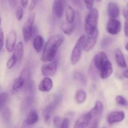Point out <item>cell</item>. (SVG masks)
<instances>
[{
	"instance_id": "cell-1",
	"label": "cell",
	"mask_w": 128,
	"mask_h": 128,
	"mask_svg": "<svg viewBox=\"0 0 128 128\" xmlns=\"http://www.w3.org/2000/svg\"><path fill=\"white\" fill-rule=\"evenodd\" d=\"M64 40L62 35L57 34L51 36L44 46L41 60L43 62H50L55 58L59 48Z\"/></svg>"
},
{
	"instance_id": "cell-2",
	"label": "cell",
	"mask_w": 128,
	"mask_h": 128,
	"mask_svg": "<svg viewBox=\"0 0 128 128\" xmlns=\"http://www.w3.org/2000/svg\"><path fill=\"white\" fill-rule=\"evenodd\" d=\"M99 20V12L96 8H92L90 10L85 20L84 29L87 35L92 34L98 30Z\"/></svg>"
},
{
	"instance_id": "cell-3",
	"label": "cell",
	"mask_w": 128,
	"mask_h": 128,
	"mask_svg": "<svg viewBox=\"0 0 128 128\" xmlns=\"http://www.w3.org/2000/svg\"><path fill=\"white\" fill-rule=\"evenodd\" d=\"M86 35H82L78 38L71 54V62L73 65H76L80 61L82 55V51L84 50Z\"/></svg>"
},
{
	"instance_id": "cell-4",
	"label": "cell",
	"mask_w": 128,
	"mask_h": 128,
	"mask_svg": "<svg viewBox=\"0 0 128 128\" xmlns=\"http://www.w3.org/2000/svg\"><path fill=\"white\" fill-rule=\"evenodd\" d=\"M62 95H60V94L56 95L54 98L53 100L49 103L47 106L44 109L43 111H42V115H43V117L45 122H48L50 121L51 115H52L56 108L60 105V104L62 102Z\"/></svg>"
},
{
	"instance_id": "cell-5",
	"label": "cell",
	"mask_w": 128,
	"mask_h": 128,
	"mask_svg": "<svg viewBox=\"0 0 128 128\" xmlns=\"http://www.w3.org/2000/svg\"><path fill=\"white\" fill-rule=\"evenodd\" d=\"M34 19V13H31L22 26V36H23L24 41L25 43L28 42L31 38L32 37V33H33Z\"/></svg>"
},
{
	"instance_id": "cell-6",
	"label": "cell",
	"mask_w": 128,
	"mask_h": 128,
	"mask_svg": "<svg viewBox=\"0 0 128 128\" xmlns=\"http://www.w3.org/2000/svg\"><path fill=\"white\" fill-rule=\"evenodd\" d=\"M58 70V61L57 60L54 59L49 63L44 64L41 67V72L45 77H50L54 76L56 74Z\"/></svg>"
},
{
	"instance_id": "cell-7",
	"label": "cell",
	"mask_w": 128,
	"mask_h": 128,
	"mask_svg": "<svg viewBox=\"0 0 128 128\" xmlns=\"http://www.w3.org/2000/svg\"><path fill=\"white\" fill-rule=\"evenodd\" d=\"M106 30L110 35H118L121 30V22L117 19L111 18L107 23Z\"/></svg>"
},
{
	"instance_id": "cell-8",
	"label": "cell",
	"mask_w": 128,
	"mask_h": 128,
	"mask_svg": "<svg viewBox=\"0 0 128 128\" xmlns=\"http://www.w3.org/2000/svg\"><path fill=\"white\" fill-rule=\"evenodd\" d=\"M66 0H54L52 5V15L58 18H61L64 11Z\"/></svg>"
},
{
	"instance_id": "cell-9",
	"label": "cell",
	"mask_w": 128,
	"mask_h": 128,
	"mask_svg": "<svg viewBox=\"0 0 128 128\" xmlns=\"http://www.w3.org/2000/svg\"><path fill=\"white\" fill-rule=\"evenodd\" d=\"M98 30H96L91 35H86L84 45V50L86 51H89L92 50L96 45L97 41L98 36Z\"/></svg>"
},
{
	"instance_id": "cell-10",
	"label": "cell",
	"mask_w": 128,
	"mask_h": 128,
	"mask_svg": "<svg viewBox=\"0 0 128 128\" xmlns=\"http://www.w3.org/2000/svg\"><path fill=\"white\" fill-rule=\"evenodd\" d=\"M92 119V115L90 112L83 114L76 120L74 128H88Z\"/></svg>"
},
{
	"instance_id": "cell-11",
	"label": "cell",
	"mask_w": 128,
	"mask_h": 128,
	"mask_svg": "<svg viewBox=\"0 0 128 128\" xmlns=\"http://www.w3.org/2000/svg\"><path fill=\"white\" fill-rule=\"evenodd\" d=\"M124 117L125 114L123 111L117 110L109 113L106 116V120L110 124H114L122 122L124 119Z\"/></svg>"
},
{
	"instance_id": "cell-12",
	"label": "cell",
	"mask_w": 128,
	"mask_h": 128,
	"mask_svg": "<svg viewBox=\"0 0 128 128\" xmlns=\"http://www.w3.org/2000/svg\"><path fill=\"white\" fill-rule=\"evenodd\" d=\"M16 40H17V34L15 30H12L10 31L7 35L6 39V49L8 52L11 53L13 51L15 46H16Z\"/></svg>"
},
{
	"instance_id": "cell-13",
	"label": "cell",
	"mask_w": 128,
	"mask_h": 128,
	"mask_svg": "<svg viewBox=\"0 0 128 128\" xmlns=\"http://www.w3.org/2000/svg\"><path fill=\"white\" fill-rule=\"evenodd\" d=\"M99 72L100 77L102 79H106L110 77L113 72V68L111 61L109 60H106Z\"/></svg>"
},
{
	"instance_id": "cell-14",
	"label": "cell",
	"mask_w": 128,
	"mask_h": 128,
	"mask_svg": "<svg viewBox=\"0 0 128 128\" xmlns=\"http://www.w3.org/2000/svg\"><path fill=\"white\" fill-rule=\"evenodd\" d=\"M108 59L107 55L104 51H100L96 54L93 58V65L97 70H100L105 61Z\"/></svg>"
},
{
	"instance_id": "cell-15",
	"label": "cell",
	"mask_w": 128,
	"mask_h": 128,
	"mask_svg": "<svg viewBox=\"0 0 128 128\" xmlns=\"http://www.w3.org/2000/svg\"><path fill=\"white\" fill-rule=\"evenodd\" d=\"M53 87V83L52 80L50 77H45L41 82L38 85L39 90L43 92H50Z\"/></svg>"
},
{
	"instance_id": "cell-16",
	"label": "cell",
	"mask_w": 128,
	"mask_h": 128,
	"mask_svg": "<svg viewBox=\"0 0 128 128\" xmlns=\"http://www.w3.org/2000/svg\"><path fill=\"white\" fill-rule=\"evenodd\" d=\"M108 13L111 18L116 19L120 14V7L114 2H110L108 5Z\"/></svg>"
},
{
	"instance_id": "cell-17",
	"label": "cell",
	"mask_w": 128,
	"mask_h": 128,
	"mask_svg": "<svg viewBox=\"0 0 128 128\" xmlns=\"http://www.w3.org/2000/svg\"><path fill=\"white\" fill-rule=\"evenodd\" d=\"M103 104L100 100H98L95 103V105L92 109L90 110L89 112L92 115V119L95 118H98L100 115L102 114V111H103Z\"/></svg>"
},
{
	"instance_id": "cell-18",
	"label": "cell",
	"mask_w": 128,
	"mask_h": 128,
	"mask_svg": "<svg viewBox=\"0 0 128 128\" xmlns=\"http://www.w3.org/2000/svg\"><path fill=\"white\" fill-rule=\"evenodd\" d=\"M39 120V115L36 110L34 109L30 110L27 114L26 119L25 122L26 124L28 125H32L33 124H36Z\"/></svg>"
},
{
	"instance_id": "cell-19",
	"label": "cell",
	"mask_w": 128,
	"mask_h": 128,
	"mask_svg": "<svg viewBox=\"0 0 128 128\" xmlns=\"http://www.w3.org/2000/svg\"><path fill=\"white\" fill-rule=\"evenodd\" d=\"M34 98L32 95H28L27 97H26L24 99L23 101L21 104V110L25 112L30 110L31 107L34 104Z\"/></svg>"
},
{
	"instance_id": "cell-20",
	"label": "cell",
	"mask_w": 128,
	"mask_h": 128,
	"mask_svg": "<svg viewBox=\"0 0 128 128\" xmlns=\"http://www.w3.org/2000/svg\"><path fill=\"white\" fill-rule=\"evenodd\" d=\"M44 45V40L41 35H37L34 37L32 43L34 49L37 53H40L43 49Z\"/></svg>"
},
{
	"instance_id": "cell-21",
	"label": "cell",
	"mask_w": 128,
	"mask_h": 128,
	"mask_svg": "<svg viewBox=\"0 0 128 128\" xmlns=\"http://www.w3.org/2000/svg\"><path fill=\"white\" fill-rule=\"evenodd\" d=\"M115 59L118 65L121 68H126L127 67L124 55L120 49H117L115 51Z\"/></svg>"
},
{
	"instance_id": "cell-22",
	"label": "cell",
	"mask_w": 128,
	"mask_h": 128,
	"mask_svg": "<svg viewBox=\"0 0 128 128\" xmlns=\"http://www.w3.org/2000/svg\"><path fill=\"white\" fill-rule=\"evenodd\" d=\"M12 54L16 57L18 62H20L22 60L24 56V45L22 42L20 41L16 45Z\"/></svg>"
},
{
	"instance_id": "cell-23",
	"label": "cell",
	"mask_w": 128,
	"mask_h": 128,
	"mask_svg": "<svg viewBox=\"0 0 128 128\" xmlns=\"http://www.w3.org/2000/svg\"><path fill=\"white\" fill-rule=\"evenodd\" d=\"M66 23L72 24L75 22L76 20V11H74L72 6H67L66 9Z\"/></svg>"
},
{
	"instance_id": "cell-24",
	"label": "cell",
	"mask_w": 128,
	"mask_h": 128,
	"mask_svg": "<svg viewBox=\"0 0 128 128\" xmlns=\"http://www.w3.org/2000/svg\"><path fill=\"white\" fill-rule=\"evenodd\" d=\"M76 23H74L72 24H69L68 23H63L61 25V29L62 31L65 35H71L76 29Z\"/></svg>"
},
{
	"instance_id": "cell-25",
	"label": "cell",
	"mask_w": 128,
	"mask_h": 128,
	"mask_svg": "<svg viewBox=\"0 0 128 128\" xmlns=\"http://www.w3.org/2000/svg\"><path fill=\"white\" fill-rule=\"evenodd\" d=\"M24 85V80H23L22 78H21V77L19 76L18 77L16 78L14 80V81L13 85H12V92H17L19 91L20 89H22V88H23Z\"/></svg>"
},
{
	"instance_id": "cell-26",
	"label": "cell",
	"mask_w": 128,
	"mask_h": 128,
	"mask_svg": "<svg viewBox=\"0 0 128 128\" xmlns=\"http://www.w3.org/2000/svg\"><path fill=\"white\" fill-rule=\"evenodd\" d=\"M74 78L76 80H77L79 83L83 85H86L88 82V79L86 75L82 72L79 71H76L74 73Z\"/></svg>"
},
{
	"instance_id": "cell-27",
	"label": "cell",
	"mask_w": 128,
	"mask_h": 128,
	"mask_svg": "<svg viewBox=\"0 0 128 128\" xmlns=\"http://www.w3.org/2000/svg\"><path fill=\"white\" fill-rule=\"evenodd\" d=\"M86 97H87L86 92L84 90L80 89L76 92L75 99H76V101L77 102L78 104H82L86 100Z\"/></svg>"
},
{
	"instance_id": "cell-28",
	"label": "cell",
	"mask_w": 128,
	"mask_h": 128,
	"mask_svg": "<svg viewBox=\"0 0 128 128\" xmlns=\"http://www.w3.org/2000/svg\"><path fill=\"white\" fill-rule=\"evenodd\" d=\"M8 100V94L6 92L0 93V112H2L5 108Z\"/></svg>"
},
{
	"instance_id": "cell-29",
	"label": "cell",
	"mask_w": 128,
	"mask_h": 128,
	"mask_svg": "<svg viewBox=\"0 0 128 128\" xmlns=\"http://www.w3.org/2000/svg\"><path fill=\"white\" fill-rule=\"evenodd\" d=\"M18 62V60L16 58V56L12 54L11 55V57L9 58V60H8L7 63H6V66L8 69H11L12 67H14L15 65L16 64V63Z\"/></svg>"
},
{
	"instance_id": "cell-30",
	"label": "cell",
	"mask_w": 128,
	"mask_h": 128,
	"mask_svg": "<svg viewBox=\"0 0 128 128\" xmlns=\"http://www.w3.org/2000/svg\"><path fill=\"white\" fill-rule=\"evenodd\" d=\"M2 116L6 121L8 122L11 117V112L9 108H4L2 111Z\"/></svg>"
},
{
	"instance_id": "cell-31",
	"label": "cell",
	"mask_w": 128,
	"mask_h": 128,
	"mask_svg": "<svg viewBox=\"0 0 128 128\" xmlns=\"http://www.w3.org/2000/svg\"><path fill=\"white\" fill-rule=\"evenodd\" d=\"M116 102L120 105H122V106H126V105H128L127 100L122 95H118L116 97Z\"/></svg>"
},
{
	"instance_id": "cell-32",
	"label": "cell",
	"mask_w": 128,
	"mask_h": 128,
	"mask_svg": "<svg viewBox=\"0 0 128 128\" xmlns=\"http://www.w3.org/2000/svg\"><path fill=\"white\" fill-rule=\"evenodd\" d=\"M24 15V10L22 6H19L18 7L17 10H16V18L18 21H21L22 19V17H23Z\"/></svg>"
},
{
	"instance_id": "cell-33",
	"label": "cell",
	"mask_w": 128,
	"mask_h": 128,
	"mask_svg": "<svg viewBox=\"0 0 128 128\" xmlns=\"http://www.w3.org/2000/svg\"><path fill=\"white\" fill-rule=\"evenodd\" d=\"M62 119L60 117L56 116L53 119V124L56 128H60L61 126V124L62 123Z\"/></svg>"
},
{
	"instance_id": "cell-34",
	"label": "cell",
	"mask_w": 128,
	"mask_h": 128,
	"mask_svg": "<svg viewBox=\"0 0 128 128\" xmlns=\"http://www.w3.org/2000/svg\"><path fill=\"white\" fill-rule=\"evenodd\" d=\"M111 41H112V40H111V38H103L101 43V46H102V48L107 47V46L111 43Z\"/></svg>"
},
{
	"instance_id": "cell-35",
	"label": "cell",
	"mask_w": 128,
	"mask_h": 128,
	"mask_svg": "<svg viewBox=\"0 0 128 128\" xmlns=\"http://www.w3.org/2000/svg\"><path fill=\"white\" fill-rule=\"evenodd\" d=\"M84 2L86 8L88 10H91L93 8L94 0H84Z\"/></svg>"
},
{
	"instance_id": "cell-36",
	"label": "cell",
	"mask_w": 128,
	"mask_h": 128,
	"mask_svg": "<svg viewBox=\"0 0 128 128\" xmlns=\"http://www.w3.org/2000/svg\"><path fill=\"white\" fill-rule=\"evenodd\" d=\"M4 36L2 28H0V51H1L4 46Z\"/></svg>"
},
{
	"instance_id": "cell-37",
	"label": "cell",
	"mask_w": 128,
	"mask_h": 128,
	"mask_svg": "<svg viewBox=\"0 0 128 128\" xmlns=\"http://www.w3.org/2000/svg\"><path fill=\"white\" fill-rule=\"evenodd\" d=\"M88 128H99V119L95 118L93 119L92 122L90 124V126Z\"/></svg>"
},
{
	"instance_id": "cell-38",
	"label": "cell",
	"mask_w": 128,
	"mask_h": 128,
	"mask_svg": "<svg viewBox=\"0 0 128 128\" xmlns=\"http://www.w3.org/2000/svg\"><path fill=\"white\" fill-rule=\"evenodd\" d=\"M70 125V120L68 118H65L62 120V123L60 128H69Z\"/></svg>"
},
{
	"instance_id": "cell-39",
	"label": "cell",
	"mask_w": 128,
	"mask_h": 128,
	"mask_svg": "<svg viewBox=\"0 0 128 128\" xmlns=\"http://www.w3.org/2000/svg\"><path fill=\"white\" fill-rule=\"evenodd\" d=\"M39 0H31V2H30V11H32L34 9L36 8V5H38V3Z\"/></svg>"
},
{
	"instance_id": "cell-40",
	"label": "cell",
	"mask_w": 128,
	"mask_h": 128,
	"mask_svg": "<svg viewBox=\"0 0 128 128\" xmlns=\"http://www.w3.org/2000/svg\"><path fill=\"white\" fill-rule=\"evenodd\" d=\"M124 35L126 37L128 38V17L126 18V21L124 23Z\"/></svg>"
},
{
	"instance_id": "cell-41",
	"label": "cell",
	"mask_w": 128,
	"mask_h": 128,
	"mask_svg": "<svg viewBox=\"0 0 128 128\" xmlns=\"http://www.w3.org/2000/svg\"><path fill=\"white\" fill-rule=\"evenodd\" d=\"M71 1H72V3H73L75 6H77V7H81L82 5L81 0H71Z\"/></svg>"
},
{
	"instance_id": "cell-42",
	"label": "cell",
	"mask_w": 128,
	"mask_h": 128,
	"mask_svg": "<svg viewBox=\"0 0 128 128\" xmlns=\"http://www.w3.org/2000/svg\"><path fill=\"white\" fill-rule=\"evenodd\" d=\"M18 0H8L9 4L12 8L16 7L18 4Z\"/></svg>"
},
{
	"instance_id": "cell-43",
	"label": "cell",
	"mask_w": 128,
	"mask_h": 128,
	"mask_svg": "<svg viewBox=\"0 0 128 128\" xmlns=\"http://www.w3.org/2000/svg\"><path fill=\"white\" fill-rule=\"evenodd\" d=\"M28 2L29 0H21V4L22 7L23 8H26L28 6Z\"/></svg>"
},
{
	"instance_id": "cell-44",
	"label": "cell",
	"mask_w": 128,
	"mask_h": 128,
	"mask_svg": "<svg viewBox=\"0 0 128 128\" xmlns=\"http://www.w3.org/2000/svg\"><path fill=\"white\" fill-rule=\"evenodd\" d=\"M122 14H123V16L125 18H127L128 17V7L127 6V8L124 9L122 11Z\"/></svg>"
},
{
	"instance_id": "cell-45",
	"label": "cell",
	"mask_w": 128,
	"mask_h": 128,
	"mask_svg": "<svg viewBox=\"0 0 128 128\" xmlns=\"http://www.w3.org/2000/svg\"><path fill=\"white\" fill-rule=\"evenodd\" d=\"M123 75H124V77L128 78V70H125V71L124 72Z\"/></svg>"
},
{
	"instance_id": "cell-46",
	"label": "cell",
	"mask_w": 128,
	"mask_h": 128,
	"mask_svg": "<svg viewBox=\"0 0 128 128\" xmlns=\"http://www.w3.org/2000/svg\"><path fill=\"white\" fill-rule=\"evenodd\" d=\"M125 49H126V50L128 51V42L127 43V44L126 45V46H125Z\"/></svg>"
},
{
	"instance_id": "cell-47",
	"label": "cell",
	"mask_w": 128,
	"mask_h": 128,
	"mask_svg": "<svg viewBox=\"0 0 128 128\" xmlns=\"http://www.w3.org/2000/svg\"><path fill=\"white\" fill-rule=\"evenodd\" d=\"M96 1H98V2H99V3H100V2H101V1H102V0H96Z\"/></svg>"
},
{
	"instance_id": "cell-48",
	"label": "cell",
	"mask_w": 128,
	"mask_h": 128,
	"mask_svg": "<svg viewBox=\"0 0 128 128\" xmlns=\"http://www.w3.org/2000/svg\"><path fill=\"white\" fill-rule=\"evenodd\" d=\"M1 19L0 18V28H1Z\"/></svg>"
},
{
	"instance_id": "cell-49",
	"label": "cell",
	"mask_w": 128,
	"mask_h": 128,
	"mask_svg": "<svg viewBox=\"0 0 128 128\" xmlns=\"http://www.w3.org/2000/svg\"></svg>"
},
{
	"instance_id": "cell-50",
	"label": "cell",
	"mask_w": 128,
	"mask_h": 128,
	"mask_svg": "<svg viewBox=\"0 0 128 128\" xmlns=\"http://www.w3.org/2000/svg\"><path fill=\"white\" fill-rule=\"evenodd\" d=\"M103 128H106V127H103Z\"/></svg>"
},
{
	"instance_id": "cell-51",
	"label": "cell",
	"mask_w": 128,
	"mask_h": 128,
	"mask_svg": "<svg viewBox=\"0 0 128 128\" xmlns=\"http://www.w3.org/2000/svg\"><path fill=\"white\" fill-rule=\"evenodd\" d=\"M0 89H1V87H0Z\"/></svg>"
}]
</instances>
